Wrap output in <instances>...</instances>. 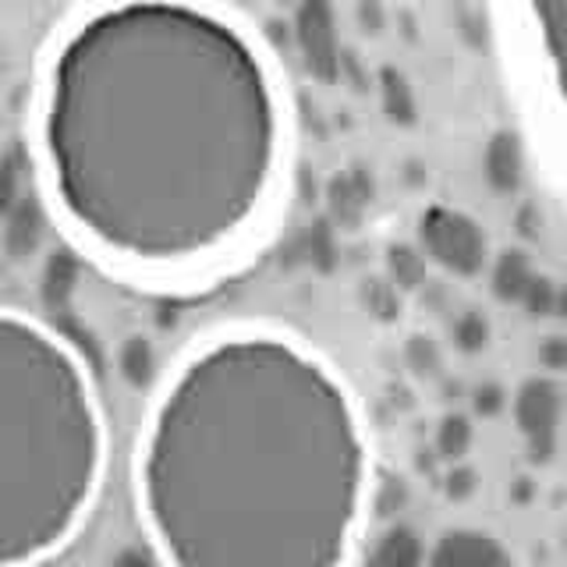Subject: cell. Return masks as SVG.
Instances as JSON below:
<instances>
[{
  "label": "cell",
  "instance_id": "1",
  "mask_svg": "<svg viewBox=\"0 0 567 567\" xmlns=\"http://www.w3.org/2000/svg\"><path fill=\"white\" fill-rule=\"evenodd\" d=\"M50 220L135 280H203L256 252L291 174V106L220 0H89L35 89Z\"/></svg>",
  "mask_w": 567,
  "mask_h": 567
},
{
  "label": "cell",
  "instance_id": "2",
  "mask_svg": "<svg viewBox=\"0 0 567 567\" xmlns=\"http://www.w3.org/2000/svg\"><path fill=\"white\" fill-rule=\"evenodd\" d=\"M369 504L359 401L298 333L220 327L156 383L135 507L159 567H348Z\"/></svg>",
  "mask_w": 567,
  "mask_h": 567
},
{
  "label": "cell",
  "instance_id": "3",
  "mask_svg": "<svg viewBox=\"0 0 567 567\" xmlns=\"http://www.w3.org/2000/svg\"><path fill=\"white\" fill-rule=\"evenodd\" d=\"M111 433L82 348L0 306V567H40L93 514Z\"/></svg>",
  "mask_w": 567,
  "mask_h": 567
},
{
  "label": "cell",
  "instance_id": "4",
  "mask_svg": "<svg viewBox=\"0 0 567 567\" xmlns=\"http://www.w3.org/2000/svg\"><path fill=\"white\" fill-rule=\"evenodd\" d=\"M419 248L433 266L457 280H475L489 266V238L486 227L465 209H454L447 203H433L419 213L415 224Z\"/></svg>",
  "mask_w": 567,
  "mask_h": 567
},
{
  "label": "cell",
  "instance_id": "5",
  "mask_svg": "<svg viewBox=\"0 0 567 567\" xmlns=\"http://www.w3.org/2000/svg\"><path fill=\"white\" fill-rule=\"evenodd\" d=\"M564 386L554 377H528L511 398L514 425L525 440L532 465H549L557 454L560 422H564Z\"/></svg>",
  "mask_w": 567,
  "mask_h": 567
},
{
  "label": "cell",
  "instance_id": "6",
  "mask_svg": "<svg viewBox=\"0 0 567 567\" xmlns=\"http://www.w3.org/2000/svg\"><path fill=\"white\" fill-rule=\"evenodd\" d=\"M291 32H295L298 58L309 75L323 85L341 82L344 47H341V29H337L333 0H298Z\"/></svg>",
  "mask_w": 567,
  "mask_h": 567
},
{
  "label": "cell",
  "instance_id": "7",
  "mask_svg": "<svg viewBox=\"0 0 567 567\" xmlns=\"http://www.w3.org/2000/svg\"><path fill=\"white\" fill-rule=\"evenodd\" d=\"M549 85L567 106V0H522Z\"/></svg>",
  "mask_w": 567,
  "mask_h": 567
},
{
  "label": "cell",
  "instance_id": "8",
  "mask_svg": "<svg viewBox=\"0 0 567 567\" xmlns=\"http://www.w3.org/2000/svg\"><path fill=\"white\" fill-rule=\"evenodd\" d=\"M425 567H514V560L483 528H447L425 554Z\"/></svg>",
  "mask_w": 567,
  "mask_h": 567
},
{
  "label": "cell",
  "instance_id": "9",
  "mask_svg": "<svg viewBox=\"0 0 567 567\" xmlns=\"http://www.w3.org/2000/svg\"><path fill=\"white\" fill-rule=\"evenodd\" d=\"M372 199H377V185H372V174L365 167L337 171L327 185V220L337 230L362 227L372 209Z\"/></svg>",
  "mask_w": 567,
  "mask_h": 567
},
{
  "label": "cell",
  "instance_id": "10",
  "mask_svg": "<svg viewBox=\"0 0 567 567\" xmlns=\"http://www.w3.org/2000/svg\"><path fill=\"white\" fill-rule=\"evenodd\" d=\"M47 227H50V209L43 203V195H22L8 217L0 220V245H4V252L11 259L25 262L43 248Z\"/></svg>",
  "mask_w": 567,
  "mask_h": 567
},
{
  "label": "cell",
  "instance_id": "11",
  "mask_svg": "<svg viewBox=\"0 0 567 567\" xmlns=\"http://www.w3.org/2000/svg\"><path fill=\"white\" fill-rule=\"evenodd\" d=\"M528 159H525V142L518 132H496L489 135L483 150V177L496 195H514L525 185Z\"/></svg>",
  "mask_w": 567,
  "mask_h": 567
},
{
  "label": "cell",
  "instance_id": "12",
  "mask_svg": "<svg viewBox=\"0 0 567 567\" xmlns=\"http://www.w3.org/2000/svg\"><path fill=\"white\" fill-rule=\"evenodd\" d=\"M82 284V259L75 248H53L43 259L40 270V301L53 316H64L75 301V291Z\"/></svg>",
  "mask_w": 567,
  "mask_h": 567
},
{
  "label": "cell",
  "instance_id": "13",
  "mask_svg": "<svg viewBox=\"0 0 567 567\" xmlns=\"http://www.w3.org/2000/svg\"><path fill=\"white\" fill-rule=\"evenodd\" d=\"M425 554H430V549H425L419 528L394 522L372 539L362 567H425Z\"/></svg>",
  "mask_w": 567,
  "mask_h": 567
},
{
  "label": "cell",
  "instance_id": "14",
  "mask_svg": "<svg viewBox=\"0 0 567 567\" xmlns=\"http://www.w3.org/2000/svg\"><path fill=\"white\" fill-rule=\"evenodd\" d=\"M117 377L124 380V386H132L135 394H150L159 383V351L153 344V337L146 333H128L117 344L114 354Z\"/></svg>",
  "mask_w": 567,
  "mask_h": 567
},
{
  "label": "cell",
  "instance_id": "15",
  "mask_svg": "<svg viewBox=\"0 0 567 567\" xmlns=\"http://www.w3.org/2000/svg\"><path fill=\"white\" fill-rule=\"evenodd\" d=\"M486 270H489V291L496 301H504V306H518L528 291V284L539 274L536 259H532L525 248H504V252L493 256Z\"/></svg>",
  "mask_w": 567,
  "mask_h": 567
},
{
  "label": "cell",
  "instance_id": "16",
  "mask_svg": "<svg viewBox=\"0 0 567 567\" xmlns=\"http://www.w3.org/2000/svg\"><path fill=\"white\" fill-rule=\"evenodd\" d=\"M377 93H380V106L390 124L398 128H412L419 121V100H415V89L408 82V75L394 64H383L377 71Z\"/></svg>",
  "mask_w": 567,
  "mask_h": 567
},
{
  "label": "cell",
  "instance_id": "17",
  "mask_svg": "<svg viewBox=\"0 0 567 567\" xmlns=\"http://www.w3.org/2000/svg\"><path fill=\"white\" fill-rule=\"evenodd\" d=\"M383 266H386V280L394 284L401 295H415L425 288V280H430V259H425L419 245L390 241L383 252Z\"/></svg>",
  "mask_w": 567,
  "mask_h": 567
},
{
  "label": "cell",
  "instance_id": "18",
  "mask_svg": "<svg viewBox=\"0 0 567 567\" xmlns=\"http://www.w3.org/2000/svg\"><path fill=\"white\" fill-rule=\"evenodd\" d=\"M475 443V425L465 412H447L440 422H436V433H433V454L440 461H447V465H454V461H465L468 451Z\"/></svg>",
  "mask_w": 567,
  "mask_h": 567
},
{
  "label": "cell",
  "instance_id": "19",
  "mask_svg": "<svg viewBox=\"0 0 567 567\" xmlns=\"http://www.w3.org/2000/svg\"><path fill=\"white\" fill-rule=\"evenodd\" d=\"M489 341H493V323H489L486 312L465 309V312H457L451 319V344H454V351L475 359V354H483L489 348Z\"/></svg>",
  "mask_w": 567,
  "mask_h": 567
},
{
  "label": "cell",
  "instance_id": "20",
  "mask_svg": "<svg viewBox=\"0 0 567 567\" xmlns=\"http://www.w3.org/2000/svg\"><path fill=\"white\" fill-rule=\"evenodd\" d=\"M306 262L319 274H333L337 262H341V241H337V227L323 217V220H312L306 227Z\"/></svg>",
  "mask_w": 567,
  "mask_h": 567
},
{
  "label": "cell",
  "instance_id": "21",
  "mask_svg": "<svg viewBox=\"0 0 567 567\" xmlns=\"http://www.w3.org/2000/svg\"><path fill=\"white\" fill-rule=\"evenodd\" d=\"M404 365L415 380H440L443 377V348L430 333H408L404 337Z\"/></svg>",
  "mask_w": 567,
  "mask_h": 567
},
{
  "label": "cell",
  "instance_id": "22",
  "mask_svg": "<svg viewBox=\"0 0 567 567\" xmlns=\"http://www.w3.org/2000/svg\"><path fill=\"white\" fill-rule=\"evenodd\" d=\"M359 301L369 319L377 323H398L401 316V291L386 277H365L359 284Z\"/></svg>",
  "mask_w": 567,
  "mask_h": 567
},
{
  "label": "cell",
  "instance_id": "23",
  "mask_svg": "<svg viewBox=\"0 0 567 567\" xmlns=\"http://www.w3.org/2000/svg\"><path fill=\"white\" fill-rule=\"evenodd\" d=\"M468 404L475 419H496V415H504V408L511 404V394L501 380H483L468 390Z\"/></svg>",
  "mask_w": 567,
  "mask_h": 567
},
{
  "label": "cell",
  "instance_id": "24",
  "mask_svg": "<svg viewBox=\"0 0 567 567\" xmlns=\"http://www.w3.org/2000/svg\"><path fill=\"white\" fill-rule=\"evenodd\" d=\"M440 489L451 504H468L478 493V472L465 465V461H454V465L440 475Z\"/></svg>",
  "mask_w": 567,
  "mask_h": 567
},
{
  "label": "cell",
  "instance_id": "25",
  "mask_svg": "<svg viewBox=\"0 0 567 567\" xmlns=\"http://www.w3.org/2000/svg\"><path fill=\"white\" fill-rule=\"evenodd\" d=\"M557 291H560V284H557L554 277L536 274V280L528 284V291H525V298L518 301V306H522L532 319H546V316H554Z\"/></svg>",
  "mask_w": 567,
  "mask_h": 567
},
{
  "label": "cell",
  "instance_id": "26",
  "mask_svg": "<svg viewBox=\"0 0 567 567\" xmlns=\"http://www.w3.org/2000/svg\"><path fill=\"white\" fill-rule=\"evenodd\" d=\"M408 504V486H404V478H394V475H386L383 483L372 486V511L380 514V518H394L398 511H404Z\"/></svg>",
  "mask_w": 567,
  "mask_h": 567
},
{
  "label": "cell",
  "instance_id": "27",
  "mask_svg": "<svg viewBox=\"0 0 567 567\" xmlns=\"http://www.w3.org/2000/svg\"><path fill=\"white\" fill-rule=\"evenodd\" d=\"M22 195L25 192H22V171H18V159L4 153L0 156V220L8 217Z\"/></svg>",
  "mask_w": 567,
  "mask_h": 567
},
{
  "label": "cell",
  "instance_id": "28",
  "mask_svg": "<svg viewBox=\"0 0 567 567\" xmlns=\"http://www.w3.org/2000/svg\"><path fill=\"white\" fill-rule=\"evenodd\" d=\"M539 365L546 372H567V337L564 333H549L539 344Z\"/></svg>",
  "mask_w": 567,
  "mask_h": 567
},
{
  "label": "cell",
  "instance_id": "29",
  "mask_svg": "<svg viewBox=\"0 0 567 567\" xmlns=\"http://www.w3.org/2000/svg\"><path fill=\"white\" fill-rule=\"evenodd\" d=\"M359 25H362V32H369V35L383 32V25H386L383 0H359Z\"/></svg>",
  "mask_w": 567,
  "mask_h": 567
},
{
  "label": "cell",
  "instance_id": "30",
  "mask_svg": "<svg viewBox=\"0 0 567 567\" xmlns=\"http://www.w3.org/2000/svg\"><path fill=\"white\" fill-rule=\"evenodd\" d=\"M536 493H539L536 478H532V475H514L511 486H507V501L514 507H528L532 501H536Z\"/></svg>",
  "mask_w": 567,
  "mask_h": 567
},
{
  "label": "cell",
  "instance_id": "31",
  "mask_svg": "<svg viewBox=\"0 0 567 567\" xmlns=\"http://www.w3.org/2000/svg\"><path fill=\"white\" fill-rule=\"evenodd\" d=\"M111 567H156V557H150L142 546H124L111 557Z\"/></svg>",
  "mask_w": 567,
  "mask_h": 567
},
{
  "label": "cell",
  "instance_id": "32",
  "mask_svg": "<svg viewBox=\"0 0 567 567\" xmlns=\"http://www.w3.org/2000/svg\"><path fill=\"white\" fill-rule=\"evenodd\" d=\"M554 319H567V288L557 291V306H554Z\"/></svg>",
  "mask_w": 567,
  "mask_h": 567
},
{
  "label": "cell",
  "instance_id": "33",
  "mask_svg": "<svg viewBox=\"0 0 567 567\" xmlns=\"http://www.w3.org/2000/svg\"><path fill=\"white\" fill-rule=\"evenodd\" d=\"M560 546H564V557H567V528H564V539H560Z\"/></svg>",
  "mask_w": 567,
  "mask_h": 567
},
{
  "label": "cell",
  "instance_id": "34",
  "mask_svg": "<svg viewBox=\"0 0 567 567\" xmlns=\"http://www.w3.org/2000/svg\"><path fill=\"white\" fill-rule=\"evenodd\" d=\"M245 4H252V0H245Z\"/></svg>",
  "mask_w": 567,
  "mask_h": 567
}]
</instances>
